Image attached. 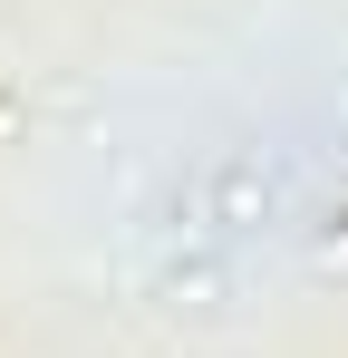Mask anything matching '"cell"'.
<instances>
[{"label":"cell","mask_w":348,"mask_h":358,"mask_svg":"<svg viewBox=\"0 0 348 358\" xmlns=\"http://www.w3.org/2000/svg\"><path fill=\"white\" fill-rule=\"evenodd\" d=\"M329 262H348V223H339V233H329Z\"/></svg>","instance_id":"1"}]
</instances>
